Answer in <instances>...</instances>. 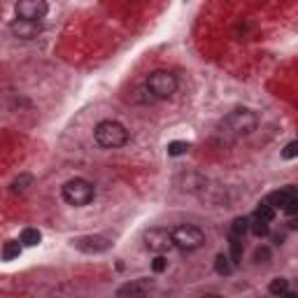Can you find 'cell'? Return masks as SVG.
Returning a JSON list of instances; mask_svg holds the SVG:
<instances>
[{
	"label": "cell",
	"mask_w": 298,
	"mask_h": 298,
	"mask_svg": "<svg viewBox=\"0 0 298 298\" xmlns=\"http://www.w3.org/2000/svg\"><path fill=\"white\" fill-rule=\"evenodd\" d=\"M249 231H251V233H254L257 238H266V236H268V231H270V226H268V221L257 219V217H254V224L249 226Z\"/></svg>",
	"instance_id": "cell-19"
},
{
	"label": "cell",
	"mask_w": 298,
	"mask_h": 298,
	"mask_svg": "<svg viewBox=\"0 0 298 298\" xmlns=\"http://www.w3.org/2000/svg\"><path fill=\"white\" fill-rule=\"evenodd\" d=\"M33 182H35V179H33V175H26V173H24V175H19V177L12 182V191H19V194H21V191H26V189L31 187Z\"/></svg>",
	"instance_id": "cell-16"
},
{
	"label": "cell",
	"mask_w": 298,
	"mask_h": 298,
	"mask_svg": "<svg viewBox=\"0 0 298 298\" xmlns=\"http://www.w3.org/2000/svg\"><path fill=\"white\" fill-rule=\"evenodd\" d=\"M268 291H270L272 296H284V293L289 291V282H287V280H282V278L272 280L270 287H268Z\"/></svg>",
	"instance_id": "cell-18"
},
{
	"label": "cell",
	"mask_w": 298,
	"mask_h": 298,
	"mask_svg": "<svg viewBox=\"0 0 298 298\" xmlns=\"http://www.w3.org/2000/svg\"><path fill=\"white\" fill-rule=\"evenodd\" d=\"M247 231H249V219H245V217H238V219L233 221V226H231V236L242 238Z\"/></svg>",
	"instance_id": "cell-15"
},
{
	"label": "cell",
	"mask_w": 298,
	"mask_h": 298,
	"mask_svg": "<svg viewBox=\"0 0 298 298\" xmlns=\"http://www.w3.org/2000/svg\"><path fill=\"white\" fill-rule=\"evenodd\" d=\"M21 245L24 247H35V245H40V240H42V233L37 228H24L21 231Z\"/></svg>",
	"instance_id": "cell-10"
},
{
	"label": "cell",
	"mask_w": 298,
	"mask_h": 298,
	"mask_svg": "<svg viewBox=\"0 0 298 298\" xmlns=\"http://www.w3.org/2000/svg\"><path fill=\"white\" fill-rule=\"evenodd\" d=\"M254 217H257V219H263V221H268V224H270L272 219H275V208H272L270 203H261L257 208V212H254Z\"/></svg>",
	"instance_id": "cell-14"
},
{
	"label": "cell",
	"mask_w": 298,
	"mask_h": 298,
	"mask_svg": "<svg viewBox=\"0 0 298 298\" xmlns=\"http://www.w3.org/2000/svg\"><path fill=\"white\" fill-rule=\"evenodd\" d=\"M145 247L154 254H163V251L173 249L175 240H173V231L166 228H152L145 233Z\"/></svg>",
	"instance_id": "cell-6"
},
{
	"label": "cell",
	"mask_w": 298,
	"mask_h": 298,
	"mask_svg": "<svg viewBox=\"0 0 298 298\" xmlns=\"http://www.w3.org/2000/svg\"><path fill=\"white\" fill-rule=\"evenodd\" d=\"M228 245H231V263H240L242 261V238L231 236Z\"/></svg>",
	"instance_id": "cell-12"
},
{
	"label": "cell",
	"mask_w": 298,
	"mask_h": 298,
	"mask_svg": "<svg viewBox=\"0 0 298 298\" xmlns=\"http://www.w3.org/2000/svg\"><path fill=\"white\" fill-rule=\"evenodd\" d=\"M215 270L219 272V275H231V272H233V266L228 263V257H224V254H217V259H215Z\"/></svg>",
	"instance_id": "cell-17"
},
{
	"label": "cell",
	"mask_w": 298,
	"mask_h": 298,
	"mask_svg": "<svg viewBox=\"0 0 298 298\" xmlns=\"http://www.w3.org/2000/svg\"><path fill=\"white\" fill-rule=\"evenodd\" d=\"M94 137L105 149H117V147H124L128 142V131L119 121H100L94 128Z\"/></svg>",
	"instance_id": "cell-2"
},
{
	"label": "cell",
	"mask_w": 298,
	"mask_h": 298,
	"mask_svg": "<svg viewBox=\"0 0 298 298\" xmlns=\"http://www.w3.org/2000/svg\"><path fill=\"white\" fill-rule=\"evenodd\" d=\"M268 259H270V251H268L266 247H261V249L254 251V261L257 263H268Z\"/></svg>",
	"instance_id": "cell-22"
},
{
	"label": "cell",
	"mask_w": 298,
	"mask_h": 298,
	"mask_svg": "<svg viewBox=\"0 0 298 298\" xmlns=\"http://www.w3.org/2000/svg\"><path fill=\"white\" fill-rule=\"evenodd\" d=\"M284 210H287L289 215H298V198H293L291 203H289V205H287V208H284Z\"/></svg>",
	"instance_id": "cell-24"
},
{
	"label": "cell",
	"mask_w": 298,
	"mask_h": 298,
	"mask_svg": "<svg viewBox=\"0 0 298 298\" xmlns=\"http://www.w3.org/2000/svg\"><path fill=\"white\" fill-rule=\"evenodd\" d=\"M173 240H175V247H179V249H198L200 245L205 242V233L200 228H196V226H177V228H173Z\"/></svg>",
	"instance_id": "cell-5"
},
{
	"label": "cell",
	"mask_w": 298,
	"mask_h": 298,
	"mask_svg": "<svg viewBox=\"0 0 298 298\" xmlns=\"http://www.w3.org/2000/svg\"><path fill=\"white\" fill-rule=\"evenodd\" d=\"M189 152V142H170L168 145V154L170 156H179V154H187Z\"/></svg>",
	"instance_id": "cell-20"
},
{
	"label": "cell",
	"mask_w": 298,
	"mask_h": 298,
	"mask_svg": "<svg viewBox=\"0 0 298 298\" xmlns=\"http://www.w3.org/2000/svg\"><path fill=\"white\" fill-rule=\"evenodd\" d=\"M152 268H154V272H163V270H166V268H168V261H166V259L161 257V254H158V257L154 259Z\"/></svg>",
	"instance_id": "cell-23"
},
{
	"label": "cell",
	"mask_w": 298,
	"mask_h": 298,
	"mask_svg": "<svg viewBox=\"0 0 298 298\" xmlns=\"http://www.w3.org/2000/svg\"><path fill=\"white\" fill-rule=\"evenodd\" d=\"M19 242H16V240H7L5 245H3V261H12V259L19 257V254H21V245H19Z\"/></svg>",
	"instance_id": "cell-11"
},
{
	"label": "cell",
	"mask_w": 298,
	"mask_h": 298,
	"mask_svg": "<svg viewBox=\"0 0 298 298\" xmlns=\"http://www.w3.org/2000/svg\"><path fill=\"white\" fill-rule=\"evenodd\" d=\"M145 291H147L145 282H131V284H126V287H121L117 293L119 296H142Z\"/></svg>",
	"instance_id": "cell-13"
},
{
	"label": "cell",
	"mask_w": 298,
	"mask_h": 298,
	"mask_svg": "<svg viewBox=\"0 0 298 298\" xmlns=\"http://www.w3.org/2000/svg\"><path fill=\"white\" fill-rule=\"evenodd\" d=\"M10 33L19 40H33V37L40 33V21H31V19H21L16 16L10 24Z\"/></svg>",
	"instance_id": "cell-9"
},
{
	"label": "cell",
	"mask_w": 298,
	"mask_h": 298,
	"mask_svg": "<svg viewBox=\"0 0 298 298\" xmlns=\"http://www.w3.org/2000/svg\"><path fill=\"white\" fill-rule=\"evenodd\" d=\"M291 226H293V228H298V215H296V219L291 221Z\"/></svg>",
	"instance_id": "cell-25"
},
{
	"label": "cell",
	"mask_w": 298,
	"mask_h": 298,
	"mask_svg": "<svg viewBox=\"0 0 298 298\" xmlns=\"http://www.w3.org/2000/svg\"><path fill=\"white\" fill-rule=\"evenodd\" d=\"M47 0H16V16H21V19L40 21L47 16Z\"/></svg>",
	"instance_id": "cell-8"
},
{
	"label": "cell",
	"mask_w": 298,
	"mask_h": 298,
	"mask_svg": "<svg viewBox=\"0 0 298 298\" xmlns=\"http://www.w3.org/2000/svg\"><path fill=\"white\" fill-rule=\"evenodd\" d=\"M73 247L84 254H103L112 247V240L105 236H79L73 238Z\"/></svg>",
	"instance_id": "cell-7"
},
{
	"label": "cell",
	"mask_w": 298,
	"mask_h": 298,
	"mask_svg": "<svg viewBox=\"0 0 298 298\" xmlns=\"http://www.w3.org/2000/svg\"><path fill=\"white\" fill-rule=\"evenodd\" d=\"M147 91L154 96V98H170V96L177 91V77L168 70H154L149 77H147Z\"/></svg>",
	"instance_id": "cell-4"
},
{
	"label": "cell",
	"mask_w": 298,
	"mask_h": 298,
	"mask_svg": "<svg viewBox=\"0 0 298 298\" xmlns=\"http://www.w3.org/2000/svg\"><path fill=\"white\" fill-rule=\"evenodd\" d=\"M259 126V117L254 114L251 110H247V107H238V110L228 112L226 114V119L221 121V128H224L226 133H231V135H249L251 131H257Z\"/></svg>",
	"instance_id": "cell-1"
},
{
	"label": "cell",
	"mask_w": 298,
	"mask_h": 298,
	"mask_svg": "<svg viewBox=\"0 0 298 298\" xmlns=\"http://www.w3.org/2000/svg\"><path fill=\"white\" fill-rule=\"evenodd\" d=\"M282 156H284V158H293V156H298V140L289 142V145L284 147V149H282Z\"/></svg>",
	"instance_id": "cell-21"
},
{
	"label": "cell",
	"mask_w": 298,
	"mask_h": 298,
	"mask_svg": "<svg viewBox=\"0 0 298 298\" xmlns=\"http://www.w3.org/2000/svg\"><path fill=\"white\" fill-rule=\"evenodd\" d=\"M61 196H63V200H65L68 205L82 208V205H89L91 200H94L96 189H94V184L86 182V179L75 177V179H70V182L63 184Z\"/></svg>",
	"instance_id": "cell-3"
}]
</instances>
